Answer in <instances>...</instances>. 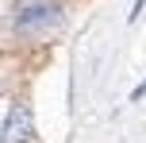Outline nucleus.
<instances>
[{
    "label": "nucleus",
    "instance_id": "nucleus-2",
    "mask_svg": "<svg viewBox=\"0 0 146 143\" xmlns=\"http://www.w3.org/2000/svg\"><path fill=\"white\" fill-rule=\"evenodd\" d=\"M0 143H35V116L27 101H15L0 124Z\"/></svg>",
    "mask_w": 146,
    "mask_h": 143
},
{
    "label": "nucleus",
    "instance_id": "nucleus-1",
    "mask_svg": "<svg viewBox=\"0 0 146 143\" xmlns=\"http://www.w3.org/2000/svg\"><path fill=\"white\" fill-rule=\"evenodd\" d=\"M62 19H66L62 0H23V4L12 12V31L31 39V35H46V31H54Z\"/></svg>",
    "mask_w": 146,
    "mask_h": 143
}]
</instances>
